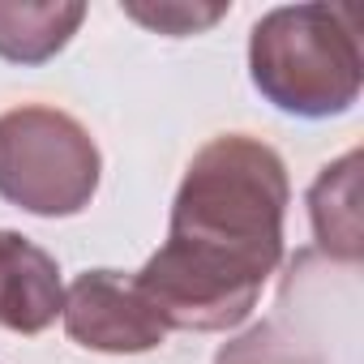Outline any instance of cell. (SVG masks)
<instances>
[{"label": "cell", "mask_w": 364, "mask_h": 364, "mask_svg": "<svg viewBox=\"0 0 364 364\" xmlns=\"http://www.w3.org/2000/svg\"><path fill=\"white\" fill-rule=\"evenodd\" d=\"M65 304L60 266L22 232L0 228V326L14 334H43Z\"/></svg>", "instance_id": "cell-5"}, {"label": "cell", "mask_w": 364, "mask_h": 364, "mask_svg": "<svg viewBox=\"0 0 364 364\" xmlns=\"http://www.w3.org/2000/svg\"><path fill=\"white\" fill-rule=\"evenodd\" d=\"M309 219L317 249L330 262L355 266L364 257V232H360V150H347L343 159L326 163L309 189Z\"/></svg>", "instance_id": "cell-6"}, {"label": "cell", "mask_w": 364, "mask_h": 364, "mask_svg": "<svg viewBox=\"0 0 364 364\" xmlns=\"http://www.w3.org/2000/svg\"><path fill=\"white\" fill-rule=\"evenodd\" d=\"M120 9H124V18H133L159 35H198V31L215 26L219 18H228L232 5H120Z\"/></svg>", "instance_id": "cell-8"}, {"label": "cell", "mask_w": 364, "mask_h": 364, "mask_svg": "<svg viewBox=\"0 0 364 364\" xmlns=\"http://www.w3.org/2000/svg\"><path fill=\"white\" fill-rule=\"evenodd\" d=\"M103 154L82 120L26 103L0 116V198L39 219L82 215L99 189Z\"/></svg>", "instance_id": "cell-3"}, {"label": "cell", "mask_w": 364, "mask_h": 364, "mask_svg": "<svg viewBox=\"0 0 364 364\" xmlns=\"http://www.w3.org/2000/svg\"><path fill=\"white\" fill-rule=\"evenodd\" d=\"M249 77L266 103L300 120H326L355 107L364 52L355 5H283L257 18L249 35Z\"/></svg>", "instance_id": "cell-2"}, {"label": "cell", "mask_w": 364, "mask_h": 364, "mask_svg": "<svg viewBox=\"0 0 364 364\" xmlns=\"http://www.w3.org/2000/svg\"><path fill=\"white\" fill-rule=\"evenodd\" d=\"M60 321L69 338L103 355H141L167 338V321L137 291L133 279L116 270H86L69 283Z\"/></svg>", "instance_id": "cell-4"}, {"label": "cell", "mask_w": 364, "mask_h": 364, "mask_svg": "<svg viewBox=\"0 0 364 364\" xmlns=\"http://www.w3.org/2000/svg\"><path fill=\"white\" fill-rule=\"evenodd\" d=\"M86 18V5L77 0H0V60L14 65H43L56 52L69 48Z\"/></svg>", "instance_id": "cell-7"}, {"label": "cell", "mask_w": 364, "mask_h": 364, "mask_svg": "<svg viewBox=\"0 0 364 364\" xmlns=\"http://www.w3.org/2000/svg\"><path fill=\"white\" fill-rule=\"evenodd\" d=\"M291 185L274 146L249 133L210 137L171 202L159 253L133 274L167 330H232L249 321L283 262Z\"/></svg>", "instance_id": "cell-1"}]
</instances>
